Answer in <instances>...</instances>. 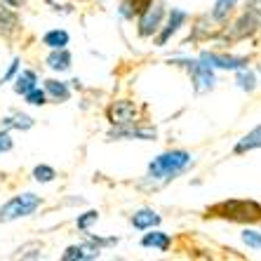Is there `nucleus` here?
Listing matches in <instances>:
<instances>
[{"instance_id":"nucleus-1","label":"nucleus","mask_w":261,"mask_h":261,"mask_svg":"<svg viewBox=\"0 0 261 261\" xmlns=\"http://www.w3.org/2000/svg\"><path fill=\"white\" fill-rule=\"evenodd\" d=\"M191 163H193V155H191L189 151H181V148L165 151V153H160L158 158L151 160L146 179H148V181L167 184V181H172V179H176L181 172L189 170Z\"/></svg>"},{"instance_id":"nucleus-2","label":"nucleus","mask_w":261,"mask_h":261,"mask_svg":"<svg viewBox=\"0 0 261 261\" xmlns=\"http://www.w3.org/2000/svg\"><path fill=\"white\" fill-rule=\"evenodd\" d=\"M205 217L224 219V221H233V224H256V221H261V205L256 200L231 198V200H221L217 205L207 207Z\"/></svg>"},{"instance_id":"nucleus-3","label":"nucleus","mask_w":261,"mask_h":261,"mask_svg":"<svg viewBox=\"0 0 261 261\" xmlns=\"http://www.w3.org/2000/svg\"><path fill=\"white\" fill-rule=\"evenodd\" d=\"M43 205V198L36 193H21V195H14L12 200H7L5 205L0 207V221L7 224V221H14V219H21V217H31L36 212L38 207Z\"/></svg>"},{"instance_id":"nucleus-4","label":"nucleus","mask_w":261,"mask_h":261,"mask_svg":"<svg viewBox=\"0 0 261 261\" xmlns=\"http://www.w3.org/2000/svg\"><path fill=\"white\" fill-rule=\"evenodd\" d=\"M172 64H176V66H184L186 71L191 73V78H193V87H195V92H198V94H200V92L212 90V87L217 85V75H214L212 66H207V64H202V61L174 59Z\"/></svg>"},{"instance_id":"nucleus-5","label":"nucleus","mask_w":261,"mask_h":261,"mask_svg":"<svg viewBox=\"0 0 261 261\" xmlns=\"http://www.w3.org/2000/svg\"><path fill=\"white\" fill-rule=\"evenodd\" d=\"M139 116H141V109L134 101H129V99H118V101H113L106 109V118H109V122L113 127L132 125V122L139 120Z\"/></svg>"},{"instance_id":"nucleus-6","label":"nucleus","mask_w":261,"mask_h":261,"mask_svg":"<svg viewBox=\"0 0 261 261\" xmlns=\"http://www.w3.org/2000/svg\"><path fill=\"white\" fill-rule=\"evenodd\" d=\"M111 141H122V139H137V141H155L158 139V129L155 127H141L137 122L132 125H118L109 132Z\"/></svg>"},{"instance_id":"nucleus-7","label":"nucleus","mask_w":261,"mask_h":261,"mask_svg":"<svg viewBox=\"0 0 261 261\" xmlns=\"http://www.w3.org/2000/svg\"><path fill=\"white\" fill-rule=\"evenodd\" d=\"M139 17V26H137V31H139L141 38H151L153 33H158L160 31V24H163V17H165V10L160 3H151V5L146 7L144 12L137 14Z\"/></svg>"},{"instance_id":"nucleus-8","label":"nucleus","mask_w":261,"mask_h":261,"mask_svg":"<svg viewBox=\"0 0 261 261\" xmlns=\"http://www.w3.org/2000/svg\"><path fill=\"white\" fill-rule=\"evenodd\" d=\"M259 26H261L259 24V10H256V7H249L247 12L240 14L238 21L231 26V40H245V38H252Z\"/></svg>"},{"instance_id":"nucleus-9","label":"nucleus","mask_w":261,"mask_h":261,"mask_svg":"<svg viewBox=\"0 0 261 261\" xmlns=\"http://www.w3.org/2000/svg\"><path fill=\"white\" fill-rule=\"evenodd\" d=\"M200 61L212 68H224V71H240V68H247L249 64L247 57H228L219 55V52H202Z\"/></svg>"},{"instance_id":"nucleus-10","label":"nucleus","mask_w":261,"mask_h":261,"mask_svg":"<svg viewBox=\"0 0 261 261\" xmlns=\"http://www.w3.org/2000/svg\"><path fill=\"white\" fill-rule=\"evenodd\" d=\"M186 19H189V14L184 12V10H172V12H170V19H167V24L160 29L158 38H155V45H158V47L167 45V40H170V38L174 36L176 31H179L184 24H186Z\"/></svg>"},{"instance_id":"nucleus-11","label":"nucleus","mask_w":261,"mask_h":261,"mask_svg":"<svg viewBox=\"0 0 261 261\" xmlns=\"http://www.w3.org/2000/svg\"><path fill=\"white\" fill-rule=\"evenodd\" d=\"M99 252L101 249L99 247H92V245H71V247H66V252L61 254V259L64 261H94L99 259Z\"/></svg>"},{"instance_id":"nucleus-12","label":"nucleus","mask_w":261,"mask_h":261,"mask_svg":"<svg viewBox=\"0 0 261 261\" xmlns=\"http://www.w3.org/2000/svg\"><path fill=\"white\" fill-rule=\"evenodd\" d=\"M45 64H47L52 71H57V73H64V71H68L71 68V64H73V57H71V52H68L66 47H61V49H52L47 55V59H45Z\"/></svg>"},{"instance_id":"nucleus-13","label":"nucleus","mask_w":261,"mask_h":261,"mask_svg":"<svg viewBox=\"0 0 261 261\" xmlns=\"http://www.w3.org/2000/svg\"><path fill=\"white\" fill-rule=\"evenodd\" d=\"M141 247L146 249H158V252H167L172 247V238L163 231H153V233H144L141 238Z\"/></svg>"},{"instance_id":"nucleus-14","label":"nucleus","mask_w":261,"mask_h":261,"mask_svg":"<svg viewBox=\"0 0 261 261\" xmlns=\"http://www.w3.org/2000/svg\"><path fill=\"white\" fill-rule=\"evenodd\" d=\"M132 226L137 228V231H151L153 226L160 224V214L153 212V210H139V212L132 214Z\"/></svg>"},{"instance_id":"nucleus-15","label":"nucleus","mask_w":261,"mask_h":261,"mask_svg":"<svg viewBox=\"0 0 261 261\" xmlns=\"http://www.w3.org/2000/svg\"><path fill=\"white\" fill-rule=\"evenodd\" d=\"M19 29V17L14 12V7L0 3V36H10Z\"/></svg>"},{"instance_id":"nucleus-16","label":"nucleus","mask_w":261,"mask_h":261,"mask_svg":"<svg viewBox=\"0 0 261 261\" xmlns=\"http://www.w3.org/2000/svg\"><path fill=\"white\" fill-rule=\"evenodd\" d=\"M254 148H261V125H256L254 129H249V132L245 134L243 139H240V141L236 144L233 153H238V155H243V153L254 151Z\"/></svg>"},{"instance_id":"nucleus-17","label":"nucleus","mask_w":261,"mask_h":261,"mask_svg":"<svg viewBox=\"0 0 261 261\" xmlns=\"http://www.w3.org/2000/svg\"><path fill=\"white\" fill-rule=\"evenodd\" d=\"M45 94L47 97H52L55 101H68V97H71V87L66 85V83H61V80H45Z\"/></svg>"},{"instance_id":"nucleus-18","label":"nucleus","mask_w":261,"mask_h":261,"mask_svg":"<svg viewBox=\"0 0 261 261\" xmlns=\"http://www.w3.org/2000/svg\"><path fill=\"white\" fill-rule=\"evenodd\" d=\"M236 5H238V0H217L212 7V21L226 24L228 17H231V12L236 10Z\"/></svg>"},{"instance_id":"nucleus-19","label":"nucleus","mask_w":261,"mask_h":261,"mask_svg":"<svg viewBox=\"0 0 261 261\" xmlns=\"http://www.w3.org/2000/svg\"><path fill=\"white\" fill-rule=\"evenodd\" d=\"M36 83H38V75H36V71H21V73H19V75H17V80H14V92L24 97L26 92H31V90H33V87H38Z\"/></svg>"},{"instance_id":"nucleus-20","label":"nucleus","mask_w":261,"mask_h":261,"mask_svg":"<svg viewBox=\"0 0 261 261\" xmlns=\"http://www.w3.org/2000/svg\"><path fill=\"white\" fill-rule=\"evenodd\" d=\"M68 33L64 29H55V31H47L43 36V45H47L49 49H61V47H66L68 45Z\"/></svg>"},{"instance_id":"nucleus-21","label":"nucleus","mask_w":261,"mask_h":261,"mask_svg":"<svg viewBox=\"0 0 261 261\" xmlns=\"http://www.w3.org/2000/svg\"><path fill=\"white\" fill-rule=\"evenodd\" d=\"M3 127H5V129H10V127H14V129H31V127H33V118L26 116V113H12V116L3 118Z\"/></svg>"},{"instance_id":"nucleus-22","label":"nucleus","mask_w":261,"mask_h":261,"mask_svg":"<svg viewBox=\"0 0 261 261\" xmlns=\"http://www.w3.org/2000/svg\"><path fill=\"white\" fill-rule=\"evenodd\" d=\"M151 3H153V0H122L120 14H122L125 19H134V14L144 12V10L151 5Z\"/></svg>"},{"instance_id":"nucleus-23","label":"nucleus","mask_w":261,"mask_h":261,"mask_svg":"<svg viewBox=\"0 0 261 261\" xmlns=\"http://www.w3.org/2000/svg\"><path fill=\"white\" fill-rule=\"evenodd\" d=\"M236 83H238V87H240V90L254 92V87H256V75H254L252 71H247V68H240V71H238V75H236Z\"/></svg>"},{"instance_id":"nucleus-24","label":"nucleus","mask_w":261,"mask_h":261,"mask_svg":"<svg viewBox=\"0 0 261 261\" xmlns=\"http://www.w3.org/2000/svg\"><path fill=\"white\" fill-rule=\"evenodd\" d=\"M40 256H43V245L40 243H29V245H24V247L17 249L14 259H40Z\"/></svg>"},{"instance_id":"nucleus-25","label":"nucleus","mask_w":261,"mask_h":261,"mask_svg":"<svg viewBox=\"0 0 261 261\" xmlns=\"http://www.w3.org/2000/svg\"><path fill=\"white\" fill-rule=\"evenodd\" d=\"M55 176H57V170L55 167H49V165H36V167H33V179L40 181V184L55 181Z\"/></svg>"},{"instance_id":"nucleus-26","label":"nucleus","mask_w":261,"mask_h":261,"mask_svg":"<svg viewBox=\"0 0 261 261\" xmlns=\"http://www.w3.org/2000/svg\"><path fill=\"white\" fill-rule=\"evenodd\" d=\"M94 221H99V212H97V210H90V212L80 214V217L75 219V226H78L83 233H90V228H92V224H94Z\"/></svg>"},{"instance_id":"nucleus-27","label":"nucleus","mask_w":261,"mask_h":261,"mask_svg":"<svg viewBox=\"0 0 261 261\" xmlns=\"http://www.w3.org/2000/svg\"><path fill=\"white\" fill-rule=\"evenodd\" d=\"M240 238H243V243L247 245L249 249H256V252H261V231H252V228H245V231L240 233Z\"/></svg>"},{"instance_id":"nucleus-28","label":"nucleus","mask_w":261,"mask_h":261,"mask_svg":"<svg viewBox=\"0 0 261 261\" xmlns=\"http://www.w3.org/2000/svg\"><path fill=\"white\" fill-rule=\"evenodd\" d=\"M24 99L31 106H45V103H47V94H45V90H40V87H33L31 92H26Z\"/></svg>"},{"instance_id":"nucleus-29","label":"nucleus","mask_w":261,"mask_h":261,"mask_svg":"<svg viewBox=\"0 0 261 261\" xmlns=\"http://www.w3.org/2000/svg\"><path fill=\"white\" fill-rule=\"evenodd\" d=\"M90 236V233H87ZM87 245H92V247H111V245H118V238H97V236H90L87 238Z\"/></svg>"},{"instance_id":"nucleus-30","label":"nucleus","mask_w":261,"mask_h":261,"mask_svg":"<svg viewBox=\"0 0 261 261\" xmlns=\"http://www.w3.org/2000/svg\"><path fill=\"white\" fill-rule=\"evenodd\" d=\"M12 137H10V132L7 129H0V153H7V151H12Z\"/></svg>"},{"instance_id":"nucleus-31","label":"nucleus","mask_w":261,"mask_h":261,"mask_svg":"<svg viewBox=\"0 0 261 261\" xmlns=\"http://www.w3.org/2000/svg\"><path fill=\"white\" fill-rule=\"evenodd\" d=\"M17 71H19V59H14L12 64H10V68H7V73L0 78V85H5V83H10V80L17 75Z\"/></svg>"},{"instance_id":"nucleus-32","label":"nucleus","mask_w":261,"mask_h":261,"mask_svg":"<svg viewBox=\"0 0 261 261\" xmlns=\"http://www.w3.org/2000/svg\"><path fill=\"white\" fill-rule=\"evenodd\" d=\"M0 3H5V5H10V7H19L24 0H0Z\"/></svg>"},{"instance_id":"nucleus-33","label":"nucleus","mask_w":261,"mask_h":261,"mask_svg":"<svg viewBox=\"0 0 261 261\" xmlns=\"http://www.w3.org/2000/svg\"><path fill=\"white\" fill-rule=\"evenodd\" d=\"M247 5H249V7H256V10H259V5H261V0H247Z\"/></svg>"},{"instance_id":"nucleus-34","label":"nucleus","mask_w":261,"mask_h":261,"mask_svg":"<svg viewBox=\"0 0 261 261\" xmlns=\"http://www.w3.org/2000/svg\"><path fill=\"white\" fill-rule=\"evenodd\" d=\"M259 24H261V5H259Z\"/></svg>"},{"instance_id":"nucleus-35","label":"nucleus","mask_w":261,"mask_h":261,"mask_svg":"<svg viewBox=\"0 0 261 261\" xmlns=\"http://www.w3.org/2000/svg\"><path fill=\"white\" fill-rule=\"evenodd\" d=\"M259 73H261V64H259Z\"/></svg>"}]
</instances>
